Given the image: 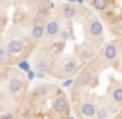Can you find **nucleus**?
<instances>
[{"mask_svg": "<svg viewBox=\"0 0 122 119\" xmlns=\"http://www.w3.org/2000/svg\"><path fill=\"white\" fill-rule=\"evenodd\" d=\"M53 6V0H0V65L30 60Z\"/></svg>", "mask_w": 122, "mask_h": 119, "instance_id": "nucleus-3", "label": "nucleus"}, {"mask_svg": "<svg viewBox=\"0 0 122 119\" xmlns=\"http://www.w3.org/2000/svg\"><path fill=\"white\" fill-rule=\"evenodd\" d=\"M96 12L105 31L113 37H122V0H85Z\"/></svg>", "mask_w": 122, "mask_h": 119, "instance_id": "nucleus-6", "label": "nucleus"}, {"mask_svg": "<svg viewBox=\"0 0 122 119\" xmlns=\"http://www.w3.org/2000/svg\"><path fill=\"white\" fill-rule=\"evenodd\" d=\"M30 79L19 65H0V119H19Z\"/></svg>", "mask_w": 122, "mask_h": 119, "instance_id": "nucleus-5", "label": "nucleus"}, {"mask_svg": "<svg viewBox=\"0 0 122 119\" xmlns=\"http://www.w3.org/2000/svg\"><path fill=\"white\" fill-rule=\"evenodd\" d=\"M105 28L83 3L53 6L30 60L34 70L53 79H73L105 43Z\"/></svg>", "mask_w": 122, "mask_h": 119, "instance_id": "nucleus-1", "label": "nucleus"}, {"mask_svg": "<svg viewBox=\"0 0 122 119\" xmlns=\"http://www.w3.org/2000/svg\"><path fill=\"white\" fill-rule=\"evenodd\" d=\"M70 102L76 118L108 119L122 110V37L105 42L73 78Z\"/></svg>", "mask_w": 122, "mask_h": 119, "instance_id": "nucleus-2", "label": "nucleus"}, {"mask_svg": "<svg viewBox=\"0 0 122 119\" xmlns=\"http://www.w3.org/2000/svg\"><path fill=\"white\" fill-rule=\"evenodd\" d=\"M71 114L70 96L62 87L50 82L30 87L20 110L23 119H70Z\"/></svg>", "mask_w": 122, "mask_h": 119, "instance_id": "nucleus-4", "label": "nucleus"}, {"mask_svg": "<svg viewBox=\"0 0 122 119\" xmlns=\"http://www.w3.org/2000/svg\"><path fill=\"white\" fill-rule=\"evenodd\" d=\"M116 118H117V119H122V110L119 111V114H117V116H116Z\"/></svg>", "mask_w": 122, "mask_h": 119, "instance_id": "nucleus-7", "label": "nucleus"}]
</instances>
